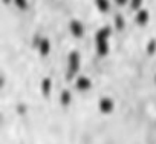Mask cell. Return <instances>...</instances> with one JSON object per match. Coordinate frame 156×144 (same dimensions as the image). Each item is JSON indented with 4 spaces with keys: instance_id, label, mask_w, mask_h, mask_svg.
Instances as JSON below:
<instances>
[{
    "instance_id": "obj_2",
    "label": "cell",
    "mask_w": 156,
    "mask_h": 144,
    "mask_svg": "<svg viewBox=\"0 0 156 144\" xmlns=\"http://www.w3.org/2000/svg\"><path fill=\"white\" fill-rule=\"evenodd\" d=\"M136 22H138V25L144 26V25L148 22V11H147V9L138 11V14H136Z\"/></svg>"
},
{
    "instance_id": "obj_1",
    "label": "cell",
    "mask_w": 156,
    "mask_h": 144,
    "mask_svg": "<svg viewBox=\"0 0 156 144\" xmlns=\"http://www.w3.org/2000/svg\"><path fill=\"white\" fill-rule=\"evenodd\" d=\"M69 29H70L72 35L73 37H78V38L83 37V34H84V26H83L81 22H78V20H72L70 25H69Z\"/></svg>"
},
{
    "instance_id": "obj_5",
    "label": "cell",
    "mask_w": 156,
    "mask_h": 144,
    "mask_svg": "<svg viewBox=\"0 0 156 144\" xmlns=\"http://www.w3.org/2000/svg\"><path fill=\"white\" fill-rule=\"evenodd\" d=\"M14 3L19 9H26L28 6V0H14Z\"/></svg>"
},
{
    "instance_id": "obj_4",
    "label": "cell",
    "mask_w": 156,
    "mask_h": 144,
    "mask_svg": "<svg viewBox=\"0 0 156 144\" xmlns=\"http://www.w3.org/2000/svg\"><path fill=\"white\" fill-rule=\"evenodd\" d=\"M115 25H116V29L122 31L124 26H126V22H124V19H122L121 16H116V17H115Z\"/></svg>"
},
{
    "instance_id": "obj_7",
    "label": "cell",
    "mask_w": 156,
    "mask_h": 144,
    "mask_svg": "<svg viewBox=\"0 0 156 144\" xmlns=\"http://www.w3.org/2000/svg\"><path fill=\"white\" fill-rule=\"evenodd\" d=\"M115 3H116L118 6H124V5L127 3V0H115Z\"/></svg>"
},
{
    "instance_id": "obj_3",
    "label": "cell",
    "mask_w": 156,
    "mask_h": 144,
    "mask_svg": "<svg viewBox=\"0 0 156 144\" xmlns=\"http://www.w3.org/2000/svg\"><path fill=\"white\" fill-rule=\"evenodd\" d=\"M95 5H97L98 11H101V13H107L109 8H110V2H109V0H95Z\"/></svg>"
},
{
    "instance_id": "obj_6",
    "label": "cell",
    "mask_w": 156,
    "mask_h": 144,
    "mask_svg": "<svg viewBox=\"0 0 156 144\" xmlns=\"http://www.w3.org/2000/svg\"><path fill=\"white\" fill-rule=\"evenodd\" d=\"M130 3H132V8L133 9H138L141 6V3H142V0H130Z\"/></svg>"
}]
</instances>
